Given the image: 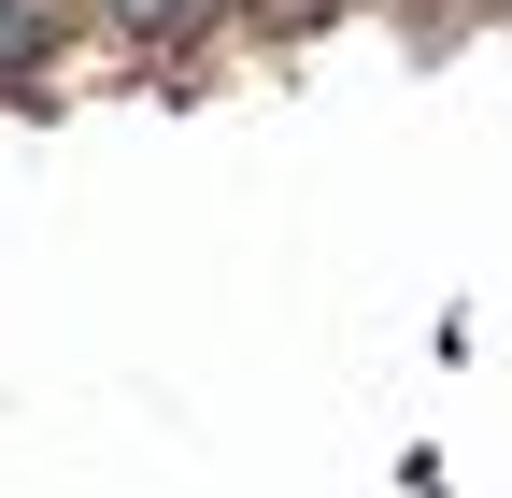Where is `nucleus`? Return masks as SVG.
<instances>
[{"label": "nucleus", "instance_id": "obj_1", "mask_svg": "<svg viewBox=\"0 0 512 498\" xmlns=\"http://www.w3.org/2000/svg\"><path fill=\"white\" fill-rule=\"evenodd\" d=\"M57 29H72V0H0V86H29L57 57Z\"/></svg>", "mask_w": 512, "mask_h": 498}, {"label": "nucleus", "instance_id": "obj_2", "mask_svg": "<svg viewBox=\"0 0 512 498\" xmlns=\"http://www.w3.org/2000/svg\"><path fill=\"white\" fill-rule=\"evenodd\" d=\"M100 15H114L128 43H185V29H214L228 0H100Z\"/></svg>", "mask_w": 512, "mask_h": 498}]
</instances>
